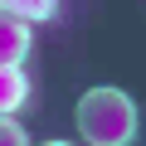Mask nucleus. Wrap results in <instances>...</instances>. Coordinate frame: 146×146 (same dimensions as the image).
I'll use <instances>...</instances> for the list:
<instances>
[{"label":"nucleus","instance_id":"obj_1","mask_svg":"<svg viewBox=\"0 0 146 146\" xmlns=\"http://www.w3.org/2000/svg\"><path fill=\"white\" fill-rule=\"evenodd\" d=\"M78 131L88 146H131L136 141V102L122 93V88H88L78 98Z\"/></svg>","mask_w":146,"mask_h":146},{"label":"nucleus","instance_id":"obj_2","mask_svg":"<svg viewBox=\"0 0 146 146\" xmlns=\"http://www.w3.org/2000/svg\"><path fill=\"white\" fill-rule=\"evenodd\" d=\"M29 44H34L29 25H25V20H15L10 10H0V63L20 68V63H25V54H29Z\"/></svg>","mask_w":146,"mask_h":146},{"label":"nucleus","instance_id":"obj_3","mask_svg":"<svg viewBox=\"0 0 146 146\" xmlns=\"http://www.w3.org/2000/svg\"><path fill=\"white\" fill-rule=\"evenodd\" d=\"M29 98V78L20 68H10V63H0V117H10L20 102Z\"/></svg>","mask_w":146,"mask_h":146},{"label":"nucleus","instance_id":"obj_4","mask_svg":"<svg viewBox=\"0 0 146 146\" xmlns=\"http://www.w3.org/2000/svg\"><path fill=\"white\" fill-rule=\"evenodd\" d=\"M0 10H10L15 20L34 25V20H54V10H58V0H0Z\"/></svg>","mask_w":146,"mask_h":146},{"label":"nucleus","instance_id":"obj_5","mask_svg":"<svg viewBox=\"0 0 146 146\" xmlns=\"http://www.w3.org/2000/svg\"><path fill=\"white\" fill-rule=\"evenodd\" d=\"M0 146H29V136L15 117H0Z\"/></svg>","mask_w":146,"mask_h":146},{"label":"nucleus","instance_id":"obj_6","mask_svg":"<svg viewBox=\"0 0 146 146\" xmlns=\"http://www.w3.org/2000/svg\"><path fill=\"white\" fill-rule=\"evenodd\" d=\"M44 146H68V141H44Z\"/></svg>","mask_w":146,"mask_h":146}]
</instances>
